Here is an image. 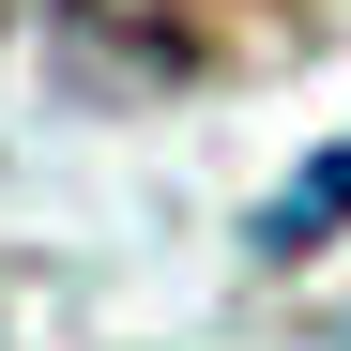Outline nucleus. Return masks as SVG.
Listing matches in <instances>:
<instances>
[{"label": "nucleus", "instance_id": "obj_1", "mask_svg": "<svg viewBox=\"0 0 351 351\" xmlns=\"http://www.w3.org/2000/svg\"><path fill=\"white\" fill-rule=\"evenodd\" d=\"M336 229H351V138H336V153H306V168H290V184H275V199L245 214V245H260V260L290 275V260H321Z\"/></svg>", "mask_w": 351, "mask_h": 351}]
</instances>
